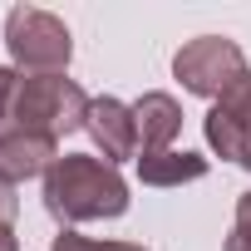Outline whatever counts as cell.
I'll return each mask as SVG.
<instances>
[{
    "label": "cell",
    "instance_id": "1",
    "mask_svg": "<svg viewBox=\"0 0 251 251\" xmlns=\"http://www.w3.org/2000/svg\"><path fill=\"white\" fill-rule=\"evenodd\" d=\"M45 207L54 222H99V217H123L128 212V182L118 177L103 158L89 153H64L45 173Z\"/></svg>",
    "mask_w": 251,
    "mask_h": 251
},
{
    "label": "cell",
    "instance_id": "2",
    "mask_svg": "<svg viewBox=\"0 0 251 251\" xmlns=\"http://www.w3.org/2000/svg\"><path fill=\"white\" fill-rule=\"evenodd\" d=\"M89 94L64 79V74H20L15 89V108H10V128L20 133H45V138H64L74 128H84L89 118ZM5 128V133H10Z\"/></svg>",
    "mask_w": 251,
    "mask_h": 251
},
{
    "label": "cell",
    "instance_id": "3",
    "mask_svg": "<svg viewBox=\"0 0 251 251\" xmlns=\"http://www.w3.org/2000/svg\"><path fill=\"white\" fill-rule=\"evenodd\" d=\"M5 45H10V59L30 74H64L74 54L69 25L40 5H15L5 15Z\"/></svg>",
    "mask_w": 251,
    "mask_h": 251
},
{
    "label": "cell",
    "instance_id": "4",
    "mask_svg": "<svg viewBox=\"0 0 251 251\" xmlns=\"http://www.w3.org/2000/svg\"><path fill=\"white\" fill-rule=\"evenodd\" d=\"M173 74L182 79L187 94H202V99H222L241 74H246V59L231 40L222 35H202V40H187L177 54H173Z\"/></svg>",
    "mask_w": 251,
    "mask_h": 251
},
{
    "label": "cell",
    "instance_id": "5",
    "mask_svg": "<svg viewBox=\"0 0 251 251\" xmlns=\"http://www.w3.org/2000/svg\"><path fill=\"white\" fill-rule=\"evenodd\" d=\"M84 128H89V138L99 143V153H103L108 168H118L123 158H138V123H133V108H128V103H118V99H108V94L94 99Z\"/></svg>",
    "mask_w": 251,
    "mask_h": 251
},
{
    "label": "cell",
    "instance_id": "6",
    "mask_svg": "<svg viewBox=\"0 0 251 251\" xmlns=\"http://www.w3.org/2000/svg\"><path fill=\"white\" fill-rule=\"evenodd\" d=\"M54 163H59L54 138H45V133H20V128L0 133V177H5L10 187H15V182H25V177L50 173Z\"/></svg>",
    "mask_w": 251,
    "mask_h": 251
},
{
    "label": "cell",
    "instance_id": "7",
    "mask_svg": "<svg viewBox=\"0 0 251 251\" xmlns=\"http://www.w3.org/2000/svg\"><path fill=\"white\" fill-rule=\"evenodd\" d=\"M133 123H138V143L143 153H168L173 138L182 133V108L173 94H143L133 103Z\"/></svg>",
    "mask_w": 251,
    "mask_h": 251
},
{
    "label": "cell",
    "instance_id": "8",
    "mask_svg": "<svg viewBox=\"0 0 251 251\" xmlns=\"http://www.w3.org/2000/svg\"><path fill=\"white\" fill-rule=\"evenodd\" d=\"M202 173H207V158H197V153H177V148L138 153V177L148 187H182V182H197Z\"/></svg>",
    "mask_w": 251,
    "mask_h": 251
},
{
    "label": "cell",
    "instance_id": "9",
    "mask_svg": "<svg viewBox=\"0 0 251 251\" xmlns=\"http://www.w3.org/2000/svg\"><path fill=\"white\" fill-rule=\"evenodd\" d=\"M202 133H207V143H212L222 158H231V163H241V168L251 173V128H246V123H236L226 108H212L207 123H202Z\"/></svg>",
    "mask_w": 251,
    "mask_h": 251
},
{
    "label": "cell",
    "instance_id": "10",
    "mask_svg": "<svg viewBox=\"0 0 251 251\" xmlns=\"http://www.w3.org/2000/svg\"><path fill=\"white\" fill-rule=\"evenodd\" d=\"M54 251H148V246H138V241H94V236H79V231H59L54 236Z\"/></svg>",
    "mask_w": 251,
    "mask_h": 251
},
{
    "label": "cell",
    "instance_id": "11",
    "mask_svg": "<svg viewBox=\"0 0 251 251\" xmlns=\"http://www.w3.org/2000/svg\"><path fill=\"white\" fill-rule=\"evenodd\" d=\"M217 108H226L236 123H246V128H251V69H246V74H241V79L217 99Z\"/></svg>",
    "mask_w": 251,
    "mask_h": 251
},
{
    "label": "cell",
    "instance_id": "12",
    "mask_svg": "<svg viewBox=\"0 0 251 251\" xmlns=\"http://www.w3.org/2000/svg\"><path fill=\"white\" fill-rule=\"evenodd\" d=\"M226 251H251V192H241V202H236V222H231Z\"/></svg>",
    "mask_w": 251,
    "mask_h": 251
},
{
    "label": "cell",
    "instance_id": "13",
    "mask_svg": "<svg viewBox=\"0 0 251 251\" xmlns=\"http://www.w3.org/2000/svg\"><path fill=\"white\" fill-rule=\"evenodd\" d=\"M15 89H20V69H0V128H10V108H15Z\"/></svg>",
    "mask_w": 251,
    "mask_h": 251
},
{
    "label": "cell",
    "instance_id": "14",
    "mask_svg": "<svg viewBox=\"0 0 251 251\" xmlns=\"http://www.w3.org/2000/svg\"><path fill=\"white\" fill-rule=\"evenodd\" d=\"M15 212H20V202H15V187L0 177V226H10L15 222Z\"/></svg>",
    "mask_w": 251,
    "mask_h": 251
},
{
    "label": "cell",
    "instance_id": "15",
    "mask_svg": "<svg viewBox=\"0 0 251 251\" xmlns=\"http://www.w3.org/2000/svg\"><path fill=\"white\" fill-rule=\"evenodd\" d=\"M0 251H20V241H15V231H10V226H0Z\"/></svg>",
    "mask_w": 251,
    "mask_h": 251
}]
</instances>
